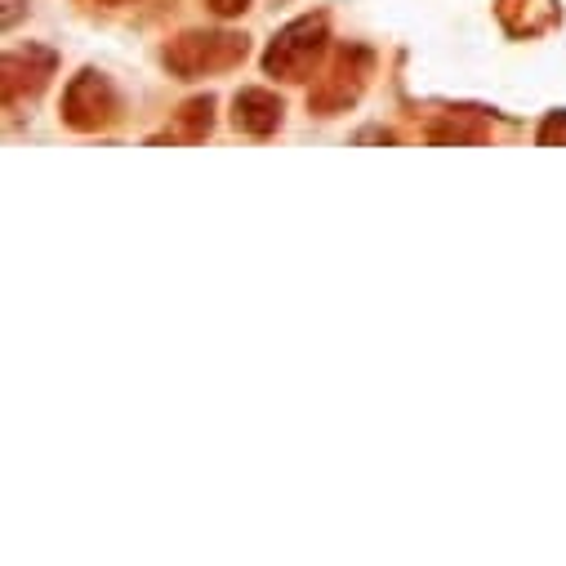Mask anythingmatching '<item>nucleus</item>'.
Returning <instances> with one entry per match:
<instances>
[{"mask_svg":"<svg viewBox=\"0 0 566 566\" xmlns=\"http://www.w3.org/2000/svg\"><path fill=\"white\" fill-rule=\"evenodd\" d=\"M281 116H286V103H281L272 90H259V85H245L237 90L232 98V125L250 138H268L281 129Z\"/></svg>","mask_w":566,"mask_h":566,"instance_id":"423d86ee","label":"nucleus"},{"mask_svg":"<svg viewBox=\"0 0 566 566\" xmlns=\"http://www.w3.org/2000/svg\"><path fill=\"white\" fill-rule=\"evenodd\" d=\"M116 116H120V94H116V85L98 67H85V72H76L67 81V90H63V120H67V129L98 134Z\"/></svg>","mask_w":566,"mask_h":566,"instance_id":"7ed1b4c3","label":"nucleus"},{"mask_svg":"<svg viewBox=\"0 0 566 566\" xmlns=\"http://www.w3.org/2000/svg\"><path fill=\"white\" fill-rule=\"evenodd\" d=\"M326 41H331V28H326L322 14L295 19V23L281 28L272 36V45L263 50V72L276 76V81H308L313 67L326 54Z\"/></svg>","mask_w":566,"mask_h":566,"instance_id":"f257e3e1","label":"nucleus"},{"mask_svg":"<svg viewBox=\"0 0 566 566\" xmlns=\"http://www.w3.org/2000/svg\"><path fill=\"white\" fill-rule=\"evenodd\" d=\"M54 76V54L50 50H14L6 54V63H0V85H6V98H36Z\"/></svg>","mask_w":566,"mask_h":566,"instance_id":"39448f33","label":"nucleus"},{"mask_svg":"<svg viewBox=\"0 0 566 566\" xmlns=\"http://www.w3.org/2000/svg\"><path fill=\"white\" fill-rule=\"evenodd\" d=\"M23 14V0H6V10H0V28H14Z\"/></svg>","mask_w":566,"mask_h":566,"instance_id":"9d476101","label":"nucleus"},{"mask_svg":"<svg viewBox=\"0 0 566 566\" xmlns=\"http://www.w3.org/2000/svg\"><path fill=\"white\" fill-rule=\"evenodd\" d=\"M366 76H370V50L361 45H348L335 54L331 72L322 76V85L313 90L308 107L317 116H335V112H348V103H357V94L366 90Z\"/></svg>","mask_w":566,"mask_h":566,"instance_id":"20e7f679","label":"nucleus"},{"mask_svg":"<svg viewBox=\"0 0 566 566\" xmlns=\"http://www.w3.org/2000/svg\"><path fill=\"white\" fill-rule=\"evenodd\" d=\"M539 148H566V112H548L539 125Z\"/></svg>","mask_w":566,"mask_h":566,"instance_id":"6e6552de","label":"nucleus"},{"mask_svg":"<svg viewBox=\"0 0 566 566\" xmlns=\"http://www.w3.org/2000/svg\"><path fill=\"white\" fill-rule=\"evenodd\" d=\"M245 54H250V41L241 32H184L179 41L166 45V67L179 81H197V76L245 63Z\"/></svg>","mask_w":566,"mask_h":566,"instance_id":"f03ea898","label":"nucleus"},{"mask_svg":"<svg viewBox=\"0 0 566 566\" xmlns=\"http://www.w3.org/2000/svg\"><path fill=\"white\" fill-rule=\"evenodd\" d=\"M98 6H134V0H98Z\"/></svg>","mask_w":566,"mask_h":566,"instance_id":"9b49d317","label":"nucleus"},{"mask_svg":"<svg viewBox=\"0 0 566 566\" xmlns=\"http://www.w3.org/2000/svg\"><path fill=\"white\" fill-rule=\"evenodd\" d=\"M206 10H210L214 19H241V14L250 10V0H206Z\"/></svg>","mask_w":566,"mask_h":566,"instance_id":"1a4fd4ad","label":"nucleus"},{"mask_svg":"<svg viewBox=\"0 0 566 566\" xmlns=\"http://www.w3.org/2000/svg\"><path fill=\"white\" fill-rule=\"evenodd\" d=\"M214 125V94H197L179 107V134L184 138H206Z\"/></svg>","mask_w":566,"mask_h":566,"instance_id":"0eeeda50","label":"nucleus"}]
</instances>
